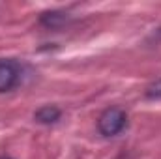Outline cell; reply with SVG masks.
I'll return each instance as SVG.
<instances>
[{"mask_svg": "<svg viewBox=\"0 0 161 159\" xmlns=\"http://www.w3.org/2000/svg\"><path fill=\"white\" fill-rule=\"evenodd\" d=\"M146 97H150V99H159L161 97V79L154 80V82L146 88Z\"/></svg>", "mask_w": 161, "mask_h": 159, "instance_id": "cell-5", "label": "cell"}, {"mask_svg": "<svg viewBox=\"0 0 161 159\" xmlns=\"http://www.w3.org/2000/svg\"><path fill=\"white\" fill-rule=\"evenodd\" d=\"M62 116V111L56 107V105H43L40 107L36 112H34V120L38 123H43V125H51V123H56Z\"/></svg>", "mask_w": 161, "mask_h": 159, "instance_id": "cell-3", "label": "cell"}, {"mask_svg": "<svg viewBox=\"0 0 161 159\" xmlns=\"http://www.w3.org/2000/svg\"><path fill=\"white\" fill-rule=\"evenodd\" d=\"M66 21H68V15H64L60 11H49V13L41 15V25L47 28H60Z\"/></svg>", "mask_w": 161, "mask_h": 159, "instance_id": "cell-4", "label": "cell"}, {"mask_svg": "<svg viewBox=\"0 0 161 159\" xmlns=\"http://www.w3.org/2000/svg\"><path fill=\"white\" fill-rule=\"evenodd\" d=\"M19 82V68L13 60L0 58V94L9 92Z\"/></svg>", "mask_w": 161, "mask_h": 159, "instance_id": "cell-2", "label": "cell"}, {"mask_svg": "<svg viewBox=\"0 0 161 159\" xmlns=\"http://www.w3.org/2000/svg\"><path fill=\"white\" fill-rule=\"evenodd\" d=\"M127 123V114L120 107H109L105 109L97 118V129L103 137H114L122 133V129Z\"/></svg>", "mask_w": 161, "mask_h": 159, "instance_id": "cell-1", "label": "cell"}, {"mask_svg": "<svg viewBox=\"0 0 161 159\" xmlns=\"http://www.w3.org/2000/svg\"><path fill=\"white\" fill-rule=\"evenodd\" d=\"M0 159H11V157H0Z\"/></svg>", "mask_w": 161, "mask_h": 159, "instance_id": "cell-6", "label": "cell"}]
</instances>
